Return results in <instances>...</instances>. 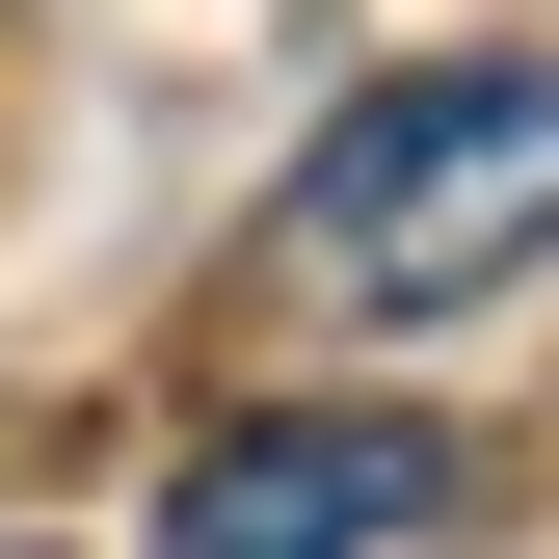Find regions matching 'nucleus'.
<instances>
[{
	"mask_svg": "<svg viewBox=\"0 0 559 559\" xmlns=\"http://www.w3.org/2000/svg\"><path fill=\"white\" fill-rule=\"evenodd\" d=\"M533 240H559V53H400V81L294 160L266 294H294L320 346H400V320L533 294Z\"/></svg>",
	"mask_w": 559,
	"mask_h": 559,
	"instance_id": "f257e3e1",
	"label": "nucleus"
},
{
	"mask_svg": "<svg viewBox=\"0 0 559 559\" xmlns=\"http://www.w3.org/2000/svg\"><path fill=\"white\" fill-rule=\"evenodd\" d=\"M427 507H453V453L400 400H266V427H214L160 479V559H400Z\"/></svg>",
	"mask_w": 559,
	"mask_h": 559,
	"instance_id": "f03ea898",
	"label": "nucleus"
}]
</instances>
